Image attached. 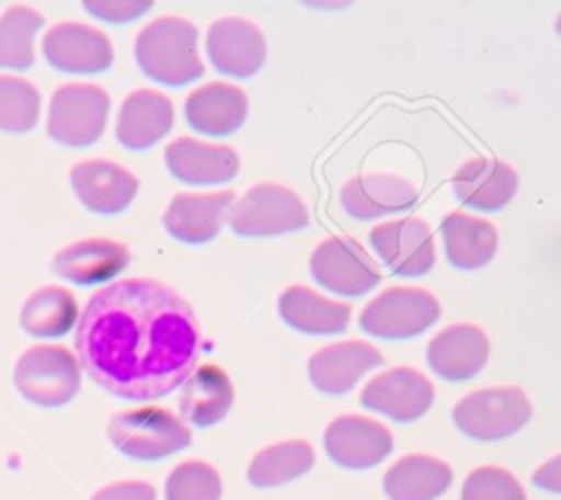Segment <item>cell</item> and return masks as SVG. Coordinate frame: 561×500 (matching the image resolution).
<instances>
[{
	"label": "cell",
	"mask_w": 561,
	"mask_h": 500,
	"mask_svg": "<svg viewBox=\"0 0 561 500\" xmlns=\"http://www.w3.org/2000/svg\"><path fill=\"white\" fill-rule=\"evenodd\" d=\"M75 349L85 373L129 401L167 397L193 373L202 333L193 307L156 279H123L90 296Z\"/></svg>",
	"instance_id": "1"
},
{
	"label": "cell",
	"mask_w": 561,
	"mask_h": 500,
	"mask_svg": "<svg viewBox=\"0 0 561 500\" xmlns=\"http://www.w3.org/2000/svg\"><path fill=\"white\" fill-rule=\"evenodd\" d=\"M134 57L142 75L160 86L180 88L204 75L197 53V29L175 15L151 20L136 35Z\"/></svg>",
	"instance_id": "2"
},
{
	"label": "cell",
	"mask_w": 561,
	"mask_h": 500,
	"mask_svg": "<svg viewBox=\"0 0 561 500\" xmlns=\"http://www.w3.org/2000/svg\"><path fill=\"white\" fill-rule=\"evenodd\" d=\"M110 443L134 461H160L191 445V430L167 408H136L107 421Z\"/></svg>",
	"instance_id": "3"
},
{
	"label": "cell",
	"mask_w": 561,
	"mask_h": 500,
	"mask_svg": "<svg viewBox=\"0 0 561 500\" xmlns=\"http://www.w3.org/2000/svg\"><path fill=\"white\" fill-rule=\"evenodd\" d=\"M13 384L26 401L59 408L72 401L81 388L79 362L66 346L35 344L18 357Z\"/></svg>",
	"instance_id": "4"
},
{
	"label": "cell",
	"mask_w": 561,
	"mask_h": 500,
	"mask_svg": "<svg viewBox=\"0 0 561 500\" xmlns=\"http://www.w3.org/2000/svg\"><path fill=\"white\" fill-rule=\"evenodd\" d=\"M533 414L526 393L517 386L482 388L465 395L451 410L456 428L476 441H500L519 432Z\"/></svg>",
	"instance_id": "5"
},
{
	"label": "cell",
	"mask_w": 561,
	"mask_h": 500,
	"mask_svg": "<svg viewBox=\"0 0 561 500\" xmlns=\"http://www.w3.org/2000/svg\"><path fill=\"white\" fill-rule=\"evenodd\" d=\"M228 224L239 237H276L307 228L309 213L291 189L259 182L232 204Z\"/></svg>",
	"instance_id": "6"
},
{
	"label": "cell",
	"mask_w": 561,
	"mask_h": 500,
	"mask_svg": "<svg viewBox=\"0 0 561 500\" xmlns=\"http://www.w3.org/2000/svg\"><path fill=\"white\" fill-rule=\"evenodd\" d=\"M110 96L94 83H64L48 103V136L66 147L81 149L94 145L107 123Z\"/></svg>",
	"instance_id": "7"
},
{
	"label": "cell",
	"mask_w": 561,
	"mask_h": 500,
	"mask_svg": "<svg viewBox=\"0 0 561 500\" xmlns=\"http://www.w3.org/2000/svg\"><path fill=\"white\" fill-rule=\"evenodd\" d=\"M438 318L440 303L432 292L394 285L362 309L359 327L379 340H408L427 331Z\"/></svg>",
	"instance_id": "8"
},
{
	"label": "cell",
	"mask_w": 561,
	"mask_h": 500,
	"mask_svg": "<svg viewBox=\"0 0 561 500\" xmlns=\"http://www.w3.org/2000/svg\"><path fill=\"white\" fill-rule=\"evenodd\" d=\"M316 283L337 296H364L379 283V270L368 252L351 237L324 239L309 259Z\"/></svg>",
	"instance_id": "9"
},
{
	"label": "cell",
	"mask_w": 561,
	"mask_h": 500,
	"mask_svg": "<svg viewBox=\"0 0 561 500\" xmlns=\"http://www.w3.org/2000/svg\"><path fill=\"white\" fill-rule=\"evenodd\" d=\"M368 241L386 270L401 279H416L434 268V235L427 221L403 217L379 224L370 230Z\"/></svg>",
	"instance_id": "10"
},
{
	"label": "cell",
	"mask_w": 561,
	"mask_h": 500,
	"mask_svg": "<svg viewBox=\"0 0 561 500\" xmlns=\"http://www.w3.org/2000/svg\"><path fill=\"white\" fill-rule=\"evenodd\" d=\"M206 55L217 72L232 79H250L265 64V35L245 18H221L206 33Z\"/></svg>",
	"instance_id": "11"
},
{
	"label": "cell",
	"mask_w": 561,
	"mask_h": 500,
	"mask_svg": "<svg viewBox=\"0 0 561 500\" xmlns=\"http://www.w3.org/2000/svg\"><path fill=\"white\" fill-rule=\"evenodd\" d=\"M434 401L432 382L410 366H394L373 377L362 395L359 404L373 412L386 414L392 421L410 423L421 419Z\"/></svg>",
	"instance_id": "12"
},
{
	"label": "cell",
	"mask_w": 561,
	"mask_h": 500,
	"mask_svg": "<svg viewBox=\"0 0 561 500\" xmlns=\"http://www.w3.org/2000/svg\"><path fill=\"white\" fill-rule=\"evenodd\" d=\"M42 50L50 68L70 75L105 72L114 61L107 35L81 22L55 24L44 35Z\"/></svg>",
	"instance_id": "13"
},
{
	"label": "cell",
	"mask_w": 561,
	"mask_h": 500,
	"mask_svg": "<svg viewBox=\"0 0 561 500\" xmlns=\"http://www.w3.org/2000/svg\"><path fill=\"white\" fill-rule=\"evenodd\" d=\"M327 456L344 469H368L392 452L390 430L362 414H342L324 430Z\"/></svg>",
	"instance_id": "14"
},
{
	"label": "cell",
	"mask_w": 561,
	"mask_h": 500,
	"mask_svg": "<svg viewBox=\"0 0 561 500\" xmlns=\"http://www.w3.org/2000/svg\"><path fill=\"white\" fill-rule=\"evenodd\" d=\"M489 338L471 322H456L438 331L427 344V364L445 382H467L476 377L489 360Z\"/></svg>",
	"instance_id": "15"
},
{
	"label": "cell",
	"mask_w": 561,
	"mask_h": 500,
	"mask_svg": "<svg viewBox=\"0 0 561 500\" xmlns=\"http://www.w3.org/2000/svg\"><path fill=\"white\" fill-rule=\"evenodd\" d=\"M70 184L79 202L99 215L125 211L136 193L138 180L131 171L112 160H81L70 169Z\"/></svg>",
	"instance_id": "16"
},
{
	"label": "cell",
	"mask_w": 561,
	"mask_h": 500,
	"mask_svg": "<svg viewBox=\"0 0 561 500\" xmlns=\"http://www.w3.org/2000/svg\"><path fill=\"white\" fill-rule=\"evenodd\" d=\"M383 364V355L368 342L346 340L318 349L307 364L311 386L322 395L348 393L362 375Z\"/></svg>",
	"instance_id": "17"
},
{
	"label": "cell",
	"mask_w": 561,
	"mask_h": 500,
	"mask_svg": "<svg viewBox=\"0 0 561 500\" xmlns=\"http://www.w3.org/2000/svg\"><path fill=\"white\" fill-rule=\"evenodd\" d=\"M169 173L191 186L226 184L239 173V154L228 145H208L180 136L164 147Z\"/></svg>",
	"instance_id": "18"
},
{
	"label": "cell",
	"mask_w": 561,
	"mask_h": 500,
	"mask_svg": "<svg viewBox=\"0 0 561 500\" xmlns=\"http://www.w3.org/2000/svg\"><path fill=\"white\" fill-rule=\"evenodd\" d=\"M129 259L131 254L125 243L90 237L57 250L50 268L59 279L75 285H96L118 276L129 265Z\"/></svg>",
	"instance_id": "19"
},
{
	"label": "cell",
	"mask_w": 561,
	"mask_h": 500,
	"mask_svg": "<svg viewBox=\"0 0 561 500\" xmlns=\"http://www.w3.org/2000/svg\"><path fill=\"white\" fill-rule=\"evenodd\" d=\"M451 189L462 206L495 213L513 200L517 191V173L504 160L478 156L456 169Z\"/></svg>",
	"instance_id": "20"
},
{
	"label": "cell",
	"mask_w": 561,
	"mask_h": 500,
	"mask_svg": "<svg viewBox=\"0 0 561 500\" xmlns=\"http://www.w3.org/2000/svg\"><path fill=\"white\" fill-rule=\"evenodd\" d=\"M232 204V191L180 193L169 202L162 215V226L173 239L199 246L217 237Z\"/></svg>",
	"instance_id": "21"
},
{
	"label": "cell",
	"mask_w": 561,
	"mask_h": 500,
	"mask_svg": "<svg viewBox=\"0 0 561 500\" xmlns=\"http://www.w3.org/2000/svg\"><path fill=\"white\" fill-rule=\"evenodd\" d=\"M173 127V103L167 94L149 88L134 90L121 103L116 140L129 151H145Z\"/></svg>",
	"instance_id": "22"
},
{
	"label": "cell",
	"mask_w": 561,
	"mask_h": 500,
	"mask_svg": "<svg viewBox=\"0 0 561 500\" xmlns=\"http://www.w3.org/2000/svg\"><path fill=\"white\" fill-rule=\"evenodd\" d=\"M184 116L188 127L197 134L224 138L243 125L248 116V96L237 86L210 81L186 96Z\"/></svg>",
	"instance_id": "23"
},
{
	"label": "cell",
	"mask_w": 561,
	"mask_h": 500,
	"mask_svg": "<svg viewBox=\"0 0 561 500\" xmlns=\"http://www.w3.org/2000/svg\"><path fill=\"white\" fill-rule=\"evenodd\" d=\"M416 200V186L405 178L392 173L355 175L340 191V204L346 215L362 221L405 211L414 206Z\"/></svg>",
	"instance_id": "24"
},
{
	"label": "cell",
	"mask_w": 561,
	"mask_h": 500,
	"mask_svg": "<svg viewBox=\"0 0 561 500\" xmlns=\"http://www.w3.org/2000/svg\"><path fill=\"white\" fill-rule=\"evenodd\" d=\"M280 320L305 336L342 333L351 320V307L316 294L307 285H289L278 296Z\"/></svg>",
	"instance_id": "25"
},
{
	"label": "cell",
	"mask_w": 561,
	"mask_h": 500,
	"mask_svg": "<svg viewBox=\"0 0 561 500\" xmlns=\"http://www.w3.org/2000/svg\"><path fill=\"white\" fill-rule=\"evenodd\" d=\"M232 401L234 388L228 373L217 364H204L182 382L178 406L188 423L210 428L226 419Z\"/></svg>",
	"instance_id": "26"
},
{
	"label": "cell",
	"mask_w": 561,
	"mask_h": 500,
	"mask_svg": "<svg viewBox=\"0 0 561 500\" xmlns=\"http://www.w3.org/2000/svg\"><path fill=\"white\" fill-rule=\"evenodd\" d=\"M440 237L447 261L458 270L486 265L497 250V232L491 221L454 211L440 221Z\"/></svg>",
	"instance_id": "27"
},
{
	"label": "cell",
	"mask_w": 561,
	"mask_h": 500,
	"mask_svg": "<svg viewBox=\"0 0 561 500\" xmlns=\"http://www.w3.org/2000/svg\"><path fill=\"white\" fill-rule=\"evenodd\" d=\"M449 485V465L427 454L401 456L383 474V491L388 500H436Z\"/></svg>",
	"instance_id": "28"
},
{
	"label": "cell",
	"mask_w": 561,
	"mask_h": 500,
	"mask_svg": "<svg viewBox=\"0 0 561 500\" xmlns=\"http://www.w3.org/2000/svg\"><path fill=\"white\" fill-rule=\"evenodd\" d=\"M79 320L75 296L61 285L35 289L20 309V327L33 338H59Z\"/></svg>",
	"instance_id": "29"
},
{
	"label": "cell",
	"mask_w": 561,
	"mask_h": 500,
	"mask_svg": "<svg viewBox=\"0 0 561 500\" xmlns=\"http://www.w3.org/2000/svg\"><path fill=\"white\" fill-rule=\"evenodd\" d=\"M313 447L302 439H287L256 452L248 465V482L256 489L280 487L313 467Z\"/></svg>",
	"instance_id": "30"
},
{
	"label": "cell",
	"mask_w": 561,
	"mask_h": 500,
	"mask_svg": "<svg viewBox=\"0 0 561 500\" xmlns=\"http://www.w3.org/2000/svg\"><path fill=\"white\" fill-rule=\"evenodd\" d=\"M42 24L44 18L26 4H13L0 15V68L26 70L33 66V42Z\"/></svg>",
	"instance_id": "31"
},
{
	"label": "cell",
	"mask_w": 561,
	"mask_h": 500,
	"mask_svg": "<svg viewBox=\"0 0 561 500\" xmlns=\"http://www.w3.org/2000/svg\"><path fill=\"white\" fill-rule=\"evenodd\" d=\"M39 92L31 81L0 75V132H31L39 118Z\"/></svg>",
	"instance_id": "32"
},
{
	"label": "cell",
	"mask_w": 561,
	"mask_h": 500,
	"mask_svg": "<svg viewBox=\"0 0 561 500\" xmlns=\"http://www.w3.org/2000/svg\"><path fill=\"white\" fill-rule=\"evenodd\" d=\"M221 478L204 461H184L164 480V500H219Z\"/></svg>",
	"instance_id": "33"
},
{
	"label": "cell",
	"mask_w": 561,
	"mask_h": 500,
	"mask_svg": "<svg viewBox=\"0 0 561 500\" xmlns=\"http://www.w3.org/2000/svg\"><path fill=\"white\" fill-rule=\"evenodd\" d=\"M460 500H526V493L508 469L482 465L465 478Z\"/></svg>",
	"instance_id": "34"
},
{
	"label": "cell",
	"mask_w": 561,
	"mask_h": 500,
	"mask_svg": "<svg viewBox=\"0 0 561 500\" xmlns=\"http://www.w3.org/2000/svg\"><path fill=\"white\" fill-rule=\"evenodd\" d=\"M153 4L151 2H138V0H125V2H83V9L92 13L94 18L110 22V24H123L140 18L147 13Z\"/></svg>",
	"instance_id": "35"
},
{
	"label": "cell",
	"mask_w": 561,
	"mask_h": 500,
	"mask_svg": "<svg viewBox=\"0 0 561 500\" xmlns=\"http://www.w3.org/2000/svg\"><path fill=\"white\" fill-rule=\"evenodd\" d=\"M90 500H156V489L145 480H123L101 487Z\"/></svg>",
	"instance_id": "36"
},
{
	"label": "cell",
	"mask_w": 561,
	"mask_h": 500,
	"mask_svg": "<svg viewBox=\"0 0 561 500\" xmlns=\"http://www.w3.org/2000/svg\"><path fill=\"white\" fill-rule=\"evenodd\" d=\"M537 487H543L548 491H559V456L550 458L546 465H541L533 476Z\"/></svg>",
	"instance_id": "37"
}]
</instances>
